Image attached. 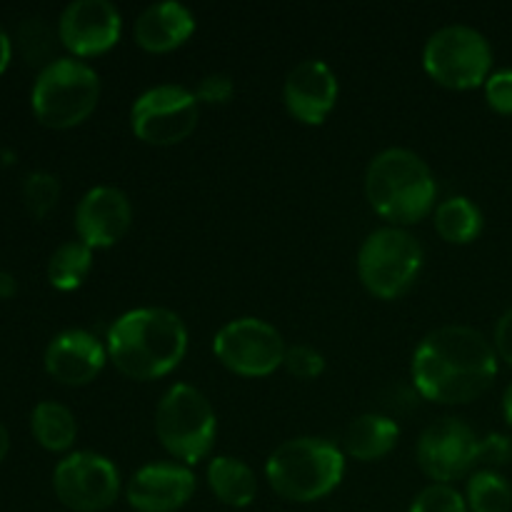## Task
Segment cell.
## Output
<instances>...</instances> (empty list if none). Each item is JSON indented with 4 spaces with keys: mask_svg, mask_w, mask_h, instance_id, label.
I'll list each match as a JSON object with an SVG mask.
<instances>
[{
    "mask_svg": "<svg viewBox=\"0 0 512 512\" xmlns=\"http://www.w3.org/2000/svg\"><path fill=\"white\" fill-rule=\"evenodd\" d=\"M495 375L498 353L493 343L465 325L433 330L413 355V383L430 403H473L493 385Z\"/></svg>",
    "mask_w": 512,
    "mask_h": 512,
    "instance_id": "1",
    "label": "cell"
},
{
    "mask_svg": "<svg viewBox=\"0 0 512 512\" xmlns=\"http://www.w3.org/2000/svg\"><path fill=\"white\" fill-rule=\"evenodd\" d=\"M108 360L130 380H158L173 373L188 353V328L168 308H138L108 330Z\"/></svg>",
    "mask_w": 512,
    "mask_h": 512,
    "instance_id": "2",
    "label": "cell"
},
{
    "mask_svg": "<svg viewBox=\"0 0 512 512\" xmlns=\"http://www.w3.org/2000/svg\"><path fill=\"white\" fill-rule=\"evenodd\" d=\"M365 195L380 218L400 228L420 223L433 213L438 183L418 153L408 148H388L370 160Z\"/></svg>",
    "mask_w": 512,
    "mask_h": 512,
    "instance_id": "3",
    "label": "cell"
},
{
    "mask_svg": "<svg viewBox=\"0 0 512 512\" xmlns=\"http://www.w3.org/2000/svg\"><path fill=\"white\" fill-rule=\"evenodd\" d=\"M345 473V453L323 438H293L270 453L265 478L290 503H315L333 493Z\"/></svg>",
    "mask_w": 512,
    "mask_h": 512,
    "instance_id": "4",
    "label": "cell"
},
{
    "mask_svg": "<svg viewBox=\"0 0 512 512\" xmlns=\"http://www.w3.org/2000/svg\"><path fill=\"white\" fill-rule=\"evenodd\" d=\"M100 100V78L78 58H55L33 85L35 118L48 128H75L90 118Z\"/></svg>",
    "mask_w": 512,
    "mask_h": 512,
    "instance_id": "5",
    "label": "cell"
},
{
    "mask_svg": "<svg viewBox=\"0 0 512 512\" xmlns=\"http://www.w3.org/2000/svg\"><path fill=\"white\" fill-rule=\"evenodd\" d=\"M215 433V410L198 388L178 383L160 398L155 408V435L175 460L193 465L208 458L215 445Z\"/></svg>",
    "mask_w": 512,
    "mask_h": 512,
    "instance_id": "6",
    "label": "cell"
},
{
    "mask_svg": "<svg viewBox=\"0 0 512 512\" xmlns=\"http://www.w3.org/2000/svg\"><path fill=\"white\" fill-rule=\"evenodd\" d=\"M423 245L403 228H378L363 240L358 253V275L365 290L380 300L400 298L413 288L423 270Z\"/></svg>",
    "mask_w": 512,
    "mask_h": 512,
    "instance_id": "7",
    "label": "cell"
},
{
    "mask_svg": "<svg viewBox=\"0 0 512 512\" xmlns=\"http://www.w3.org/2000/svg\"><path fill=\"white\" fill-rule=\"evenodd\" d=\"M423 68L443 88L473 90L490 78L493 48L470 25H445L425 43Z\"/></svg>",
    "mask_w": 512,
    "mask_h": 512,
    "instance_id": "8",
    "label": "cell"
},
{
    "mask_svg": "<svg viewBox=\"0 0 512 512\" xmlns=\"http://www.w3.org/2000/svg\"><path fill=\"white\" fill-rule=\"evenodd\" d=\"M198 118V98L180 85H155L130 108V128L135 138L158 148L188 140L198 128Z\"/></svg>",
    "mask_w": 512,
    "mask_h": 512,
    "instance_id": "9",
    "label": "cell"
},
{
    "mask_svg": "<svg viewBox=\"0 0 512 512\" xmlns=\"http://www.w3.org/2000/svg\"><path fill=\"white\" fill-rule=\"evenodd\" d=\"M285 340L260 318H238L218 330L213 353L220 363L243 378H265L285 363Z\"/></svg>",
    "mask_w": 512,
    "mask_h": 512,
    "instance_id": "10",
    "label": "cell"
},
{
    "mask_svg": "<svg viewBox=\"0 0 512 512\" xmlns=\"http://www.w3.org/2000/svg\"><path fill=\"white\" fill-rule=\"evenodd\" d=\"M53 488L60 503L75 512H103L118 500L120 473L105 455L80 450L58 463Z\"/></svg>",
    "mask_w": 512,
    "mask_h": 512,
    "instance_id": "11",
    "label": "cell"
},
{
    "mask_svg": "<svg viewBox=\"0 0 512 512\" xmlns=\"http://www.w3.org/2000/svg\"><path fill=\"white\" fill-rule=\"evenodd\" d=\"M480 438L458 418L428 425L418 440V465L430 480L448 485L463 478L478 460Z\"/></svg>",
    "mask_w": 512,
    "mask_h": 512,
    "instance_id": "12",
    "label": "cell"
},
{
    "mask_svg": "<svg viewBox=\"0 0 512 512\" xmlns=\"http://www.w3.org/2000/svg\"><path fill=\"white\" fill-rule=\"evenodd\" d=\"M123 33L120 10L110 0H75L63 10L58 35L75 58H93L113 48Z\"/></svg>",
    "mask_w": 512,
    "mask_h": 512,
    "instance_id": "13",
    "label": "cell"
},
{
    "mask_svg": "<svg viewBox=\"0 0 512 512\" xmlns=\"http://www.w3.org/2000/svg\"><path fill=\"white\" fill-rule=\"evenodd\" d=\"M195 493V475L183 463H153L133 473L125 488L128 505L138 512H178Z\"/></svg>",
    "mask_w": 512,
    "mask_h": 512,
    "instance_id": "14",
    "label": "cell"
},
{
    "mask_svg": "<svg viewBox=\"0 0 512 512\" xmlns=\"http://www.w3.org/2000/svg\"><path fill=\"white\" fill-rule=\"evenodd\" d=\"M133 223V205L123 190L98 185L88 190L75 210V230L88 248H113Z\"/></svg>",
    "mask_w": 512,
    "mask_h": 512,
    "instance_id": "15",
    "label": "cell"
},
{
    "mask_svg": "<svg viewBox=\"0 0 512 512\" xmlns=\"http://www.w3.org/2000/svg\"><path fill=\"white\" fill-rule=\"evenodd\" d=\"M338 78L323 60H303L288 73L283 85L285 108L305 125L325 123L338 103Z\"/></svg>",
    "mask_w": 512,
    "mask_h": 512,
    "instance_id": "16",
    "label": "cell"
},
{
    "mask_svg": "<svg viewBox=\"0 0 512 512\" xmlns=\"http://www.w3.org/2000/svg\"><path fill=\"white\" fill-rule=\"evenodd\" d=\"M108 360V348L88 330H65L45 350V370L63 385H88Z\"/></svg>",
    "mask_w": 512,
    "mask_h": 512,
    "instance_id": "17",
    "label": "cell"
},
{
    "mask_svg": "<svg viewBox=\"0 0 512 512\" xmlns=\"http://www.w3.org/2000/svg\"><path fill=\"white\" fill-rule=\"evenodd\" d=\"M195 18L183 3L165 0L145 8L135 20V43L148 53H170L193 35Z\"/></svg>",
    "mask_w": 512,
    "mask_h": 512,
    "instance_id": "18",
    "label": "cell"
},
{
    "mask_svg": "<svg viewBox=\"0 0 512 512\" xmlns=\"http://www.w3.org/2000/svg\"><path fill=\"white\" fill-rule=\"evenodd\" d=\"M398 438L400 428L395 420L378 413H365L345 428L343 453L350 455L353 460L373 463V460H380L388 453H393Z\"/></svg>",
    "mask_w": 512,
    "mask_h": 512,
    "instance_id": "19",
    "label": "cell"
},
{
    "mask_svg": "<svg viewBox=\"0 0 512 512\" xmlns=\"http://www.w3.org/2000/svg\"><path fill=\"white\" fill-rule=\"evenodd\" d=\"M208 485L220 503L230 508H248L258 495L255 473L238 458L218 455L208 465Z\"/></svg>",
    "mask_w": 512,
    "mask_h": 512,
    "instance_id": "20",
    "label": "cell"
},
{
    "mask_svg": "<svg viewBox=\"0 0 512 512\" xmlns=\"http://www.w3.org/2000/svg\"><path fill=\"white\" fill-rule=\"evenodd\" d=\"M435 230L445 243L453 245H468L483 230V213L478 205L465 195H453V198L443 200L433 213Z\"/></svg>",
    "mask_w": 512,
    "mask_h": 512,
    "instance_id": "21",
    "label": "cell"
},
{
    "mask_svg": "<svg viewBox=\"0 0 512 512\" xmlns=\"http://www.w3.org/2000/svg\"><path fill=\"white\" fill-rule=\"evenodd\" d=\"M30 428H33L35 440L53 453L68 450L78 435V423H75L73 413L53 400L35 405L33 415H30Z\"/></svg>",
    "mask_w": 512,
    "mask_h": 512,
    "instance_id": "22",
    "label": "cell"
},
{
    "mask_svg": "<svg viewBox=\"0 0 512 512\" xmlns=\"http://www.w3.org/2000/svg\"><path fill=\"white\" fill-rule=\"evenodd\" d=\"M90 268H93V248H88L83 240H73V243L60 245L50 255L48 280L58 290H75L88 278Z\"/></svg>",
    "mask_w": 512,
    "mask_h": 512,
    "instance_id": "23",
    "label": "cell"
},
{
    "mask_svg": "<svg viewBox=\"0 0 512 512\" xmlns=\"http://www.w3.org/2000/svg\"><path fill=\"white\" fill-rule=\"evenodd\" d=\"M465 503L470 512H510L512 488L498 470H478L468 480Z\"/></svg>",
    "mask_w": 512,
    "mask_h": 512,
    "instance_id": "24",
    "label": "cell"
},
{
    "mask_svg": "<svg viewBox=\"0 0 512 512\" xmlns=\"http://www.w3.org/2000/svg\"><path fill=\"white\" fill-rule=\"evenodd\" d=\"M60 198V183L55 175L43 173H30L23 183V200H25V208L30 210L33 218H45L50 210L55 208Z\"/></svg>",
    "mask_w": 512,
    "mask_h": 512,
    "instance_id": "25",
    "label": "cell"
},
{
    "mask_svg": "<svg viewBox=\"0 0 512 512\" xmlns=\"http://www.w3.org/2000/svg\"><path fill=\"white\" fill-rule=\"evenodd\" d=\"M410 512H470L463 495L450 485L433 483L413 500Z\"/></svg>",
    "mask_w": 512,
    "mask_h": 512,
    "instance_id": "26",
    "label": "cell"
},
{
    "mask_svg": "<svg viewBox=\"0 0 512 512\" xmlns=\"http://www.w3.org/2000/svg\"><path fill=\"white\" fill-rule=\"evenodd\" d=\"M285 368L290 375L300 380H313L318 375H323L325 370V358L310 345H293V348L285 350Z\"/></svg>",
    "mask_w": 512,
    "mask_h": 512,
    "instance_id": "27",
    "label": "cell"
},
{
    "mask_svg": "<svg viewBox=\"0 0 512 512\" xmlns=\"http://www.w3.org/2000/svg\"><path fill=\"white\" fill-rule=\"evenodd\" d=\"M512 460V440L508 435L493 433L488 438H480L478 445V460L475 465H480L483 470H498L503 465H508Z\"/></svg>",
    "mask_w": 512,
    "mask_h": 512,
    "instance_id": "28",
    "label": "cell"
},
{
    "mask_svg": "<svg viewBox=\"0 0 512 512\" xmlns=\"http://www.w3.org/2000/svg\"><path fill=\"white\" fill-rule=\"evenodd\" d=\"M235 93V83L228 73H210L195 88V98L205 105H225L230 103Z\"/></svg>",
    "mask_w": 512,
    "mask_h": 512,
    "instance_id": "29",
    "label": "cell"
},
{
    "mask_svg": "<svg viewBox=\"0 0 512 512\" xmlns=\"http://www.w3.org/2000/svg\"><path fill=\"white\" fill-rule=\"evenodd\" d=\"M485 100L500 115H512V70H498L485 80Z\"/></svg>",
    "mask_w": 512,
    "mask_h": 512,
    "instance_id": "30",
    "label": "cell"
},
{
    "mask_svg": "<svg viewBox=\"0 0 512 512\" xmlns=\"http://www.w3.org/2000/svg\"><path fill=\"white\" fill-rule=\"evenodd\" d=\"M493 348L505 363L512 365V308L498 320V325H495Z\"/></svg>",
    "mask_w": 512,
    "mask_h": 512,
    "instance_id": "31",
    "label": "cell"
},
{
    "mask_svg": "<svg viewBox=\"0 0 512 512\" xmlns=\"http://www.w3.org/2000/svg\"><path fill=\"white\" fill-rule=\"evenodd\" d=\"M8 63H10V38L8 33H5L3 25H0V73L8 68Z\"/></svg>",
    "mask_w": 512,
    "mask_h": 512,
    "instance_id": "32",
    "label": "cell"
},
{
    "mask_svg": "<svg viewBox=\"0 0 512 512\" xmlns=\"http://www.w3.org/2000/svg\"><path fill=\"white\" fill-rule=\"evenodd\" d=\"M15 288H18V285H15V278L10 273H3V270H0V300H5V298H13L15 295Z\"/></svg>",
    "mask_w": 512,
    "mask_h": 512,
    "instance_id": "33",
    "label": "cell"
},
{
    "mask_svg": "<svg viewBox=\"0 0 512 512\" xmlns=\"http://www.w3.org/2000/svg\"><path fill=\"white\" fill-rule=\"evenodd\" d=\"M503 413H505V420H508V425L512 428V383L508 385V390H505L503 395Z\"/></svg>",
    "mask_w": 512,
    "mask_h": 512,
    "instance_id": "34",
    "label": "cell"
},
{
    "mask_svg": "<svg viewBox=\"0 0 512 512\" xmlns=\"http://www.w3.org/2000/svg\"><path fill=\"white\" fill-rule=\"evenodd\" d=\"M8 448H10V438H8V430L3 428V425H0V460L5 458V455H8Z\"/></svg>",
    "mask_w": 512,
    "mask_h": 512,
    "instance_id": "35",
    "label": "cell"
}]
</instances>
